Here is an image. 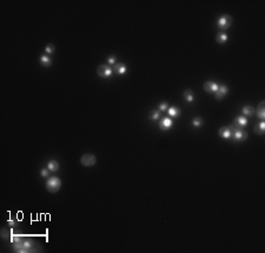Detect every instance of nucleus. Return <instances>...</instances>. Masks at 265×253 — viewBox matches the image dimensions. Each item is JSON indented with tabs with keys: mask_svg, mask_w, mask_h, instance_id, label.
Listing matches in <instances>:
<instances>
[{
	"mask_svg": "<svg viewBox=\"0 0 265 253\" xmlns=\"http://www.w3.org/2000/svg\"><path fill=\"white\" fill-rule=\"evenodd\" d=\"M1 235H2L4 239H7V238H8V231H7L6 229H4L1 231Z\"/></svg>",
	"mask_w": 265,
	"mask_h": 253,
	"instance_id": "nucleus-27",
	"label": "nucleus"
},
{
	"mask_svg": "<svg viewBox=\"0 0 265 253\" xmlns=\"http://www.w3.org/2000/svg\"><path fill=\"white\" fill-rule=\"evenodd\" d=\"M242 113L244 114V117H252L254 116V113H256V110H254V107L252 106H244L243 107V110H242Z\"/></svg>",
	"mask_w": 265,
	"mask_h": 253,
	"instance_id": "nucleus-13",
	"label": "nucleus"
},
{
	"mask_svg": "<svg viewBox=\"0 0 265 253\" xmlns=\"http://www.w3.org/2000/svg\"><path fill=\"white\" fill-rule=\"evenodd\" d=\"M167 108H169V105H167V103H160L159 104V106H158V110L159 111H162V112H164V111H167Z\"/></svg>",
	"mask_w": 265,
	"mask_h": 253,
	"instance_id": "nucleus-24",
	"label": "nucleus"
},
{
	"mask_svg": "<svg viewBox=\"0 0 265 253\" xmlns=\"http://www.w3.org/2000/svg\"><path fill=\"white\" fill-rule=\"evenodd\" d=\"M230 129L232 131V137L231 138H233L234 141H244L247 138V133L243 129H238L234 125H231Z\"/></svg>",
	"mask_w": 265,
	"mask_h": 253,
	"instance_id": "nucleus-2",
	"label": "nucleus"
},
{
	"mask_svg": "<svg viewBox=\"0 0 265 253\" xmlns=\"http://www.w3.org/2000/svg\"><path fill=\"white\" fill-rule=\"evenodd\" d=\"M227 92H229V88H227L225 85H219V87H218V90L216 91V99H218V100H221V99L224 98L225 95L227 94Z\"/></svg>",
	"mask_w": 265,
	"mask_h": 253,
	"instance_id": "nucleus-8",
	"label": "nucleus"
},
{
	"mask_svg": "<svg viewBox=\"0 0 265 253\" xmlns=\"http://www.w3.org/2000/svg\"><path fill=\"white\" fill-rule=\"evenodd\" d=\"M167 113H169V116L172 118H177L182 112H180V110L178 108V107H176V106H171V107H169L167 108Z\"/></svg>",
	"mask_w": 265,
	"mask_h": 253,
	"instance_id": "nucleus-15",
	"label": "nucleus"
},
{
	"mask_svg": "<svg viewBox=\"0 0 265 253\" xmlns=\"http://www.w3.org/2000/svg\"><path fill=\"white\" fill-rule=\"evenodd\" d=\"M247 119H246V117H244V116H240V117H237L236 119H234V126L236 127H238V129H244L246 125H247Z\"/></svg>",
	"mask_w": 265,
	"mask_h": 253,
	"instance_id": "nucleus-9",
	"label": "nucleus"
},
{
	"mask_svg": "<svg viewBox=\"0 0 265 253\" xmlns=\"http://www.w3.org/2000/svg\"><path fill=\"white\" fill-rule=\"evenodd\" d=\"M256 114H257V117H258L259 119H262V120H264L265 119V101H262V103L259 104Z\"/></svg>",
	"mask_w": 265,
	"mask_h": 253,
	"instance_id": "nucleus-12",
	"label": "nucleus"
},
{
	"mask_svg": "<svg viewBox=\"0 0 265 253\" xmlns=\"http://www.w3.org/2000/svg\"><path fill=\"white\" fill-rule=\"evenodd\" d=\"M24 247H25V250L27 251V252H30L32 248H33V241L24 239Z\"/></svg>",
	"mask_w": 265,
	"mask_h": 253,
	"instance_id": "nucleus-22",
	"label": "nucleus"
},
{
	"mask_svg": "<svg viewBox=\"0 0 265 253\" xmlns=\"http://www.w3.org/2000/svg\"><path fill=\"white\" fill-rule=\"evenodd\" d=\"M45 52H46V54H52V53L54 52V46H53L52 44H48V45L45 47Z\"/></svg>",
	"mask_w": 265,
	"mask_h": 253,
	"instance_id": "nucleus-23",
	"label": "nucleus"
},
{
	"mask_svg": "<svg viewBox=\"0 0 265 253\" xmlns=\"http://www.w3.org/2000/svg\"><path fill=\"white\" fill-rule=\"evenodd\" d=\"M116 61H117V59H116V57H114V56L108 57V59H107V65H114V64H116Z\"/></svg>",
	"mask_w": 265,
	"mask_h": 253,
	"instance_id": "nucleus-25",
	"label": "nucleus"
},
{
	"mask_svg": "<svg viewBox=\"0 0 265 253\" xmlns=\"http://www.w3.org/2000/svg\"><path fill=\"white\" fill-rule=\"evenodd\" d=\"M218 87H219V85L216 84L215 81H206L204 84V90H205V92L208 93H216V91L218 90Z\"/></svg>",
	"mask_w": 265,
	"mask_h": 253,
	"instance_id": "nucleus-7",
	"label": "nucleus"
},
{
	"mask_svg": "<svg viewBox=\"0 0 265 253\" xmlns=\"http://www.w3.org/2000/svg\"><path fill=\"white\" fill-rule=\"evenodd\" d=\"M113 71L117 74H125L126 73V71H127V68L123 62H116V64H114Z\"/></svg>",
	"mask_w": 265,
	"mask_h": 253,
	"instance_id": "nucleus-11",
	"label": "nucleus"
},
{
	"mask_svg": "<svg viewBox=\"0 0 265 253\" xmlns=\"http://www.w3.org/2000/svg\"><path fill=\"white\" fill-rule=\"evenodd\" d=\"M218 133H219V136H221L223 139H230V138L232 137V131L230 129V126H229V127H226V126L221 127Z\"/></svg>",
	"mask_w": 265,
	"mask_h": 253,
	"instance_id": "nucleus-10",
	"label": "nucleus"
},
{
	"mask_svg": "<svg viewBox=\"0 0 265 253\" xmlns=\"http://www.w3.org/2000/svg\"><path fill=\"white\" fill-rule=\"evenodd\" d=\"M40 64L45 67H48V66L52 65V59L48 57V54H43L40 57Z\"/></svg>",
	"mask_w": 265,
	"mask_h": 253,
	"instance_id": "nucleus-14",
	"label": "nucleus"
},
{
	"mask_svg": "<svg viewBox=\"0 0 265 253\" xmlns=\"http://www.w3.org/2000/svg\"><path fill=\"white\" fill-rule=\"evenodd\" d=\"M47 168L50 170L51 172H56L59 170V162L56 160H51L48 161V164H47Z\"/></svg>",
	"mask_w": 265,
	"mask_h": 253,
	"instance_id": "nucleus-19",
	"label": "nucleus"
},
{
	"mask_svg": "<svg viewBox=\"0 0 265 253\" xmlns=\"http://www.w3.org/2000/svg\"><path fill=\"white\" fill-rule=\"evenodd\" d=\"M204 121H203V119L200 117H195L192 119V125L195 126V127H202Z\"/></svg>",
	"mask_w": 265,
	"mask_h": 253,
	"instance_id": "nucleus-21",
	"label": "nucleus"
},
{
	"mask_svg": "<svg viewBox=\"0 0 265 253\" xmlns=\"http://www.w3.org/2000/svg\"><path fill=\"white\" fill-rule=\"evenodd\" d=\"M232 25V18L229 15V14H223L221 15L218 20H217V26L221 28V30H227L230 26Z\"/></svg>",
	"mask_w": 265,
	"mask_h": 253,
	"instance_id": "nucleus-3",
	"label": "nucleus"
},
{
	"mask_svg": "<svg viewBox=\"0 0 265 253\" xmlns=\"http://www.w3.org/2000/svg\"><path fill=\"white\" fill-rule=\"evenodd\" d=\"M80 162H82V165H84V166L91 167V166H93V165H95L97 158H95V155L91 154V153H86V154L82 155Z\"/></svg>",
	"mask_w": 265,
	"mask_h": 253,
	"instance_id": "nucleus-4",
	"label": "nucleus"
},
{
	"mask_svg": "<svg viewBox=\"0 0 265 253\" xmlns=\"http://www.w3.org/2000/svg\"><path fill=\"white\" fill-rule=\"evenodd\" d=\"M229 40V37H227V34H225L224 32H221V33H218L217 34V37H216V41L218 44H225Z\"/></svg>",
	"mask_w": 265,
	"mask_h": 253,
	"instance_id": "nucleus-18",
	"label": "nucleus"
},
{
	"mask_svg": "<svg viewBox=\"0 0 265 253\" xmlns=\"http://www.w3.org/2000/svg\"><path fill=\"white\" fill-rule=\"evenodd\" d=\"M113 72V70L110 67V65H100L97 68V73L101 78H108L111 77V74Z\"/></svg>",
	"mask_w": 265,
	"mask_h": 253,
	"instance_id": "nucleus-5",
	"label": "nucleus"
},
{
	"mask_svg": "<svg viewBox=\"0 0 265 253\" xmlns=\"http://www.w3.org/2000/svg\"><path fill=\"white\" fill-rule=\"evenodd\" d=\"M61 187V180L58 177H48V179L46 181V190L51 193H56L60 190Z\"/></svg>",
	"mask_w": 265,
	"mask_h": 253,
	"instance_id": "nucleus-1",
	"label": "nucleus"
},
{
	"mask_svg": "<svg viewBox=\"0 0 265 253\" xmlns=\"http://www.w3.org/2000/svg\"><path fill=\"white\" fill-rule=\"evenodd\" d=\"M265 132V123L264 121H260L259 124H257L256 126H254V133H257L259 136H262V134H264Z\"/></svg>",
	"mask_w": 265,
	"mask_h": 253,
	"instance_id": "nucleus-17",
	"label": "nucleus"
},
{
	"mask_svg": "<svg viewBox=\"0 0 265 253\" xmlns=\"http://www.w3.org/2000/svg\"><path fill=\"white\" fill-rule=\"evenodd\" d=\"M48 168H43L41 170V177H44V178H47L48 177Z\"/></svg>",
	"mask_w": 265,
	"mask_h": 253,
	"instance_id": "nucleus-26",
	"label": "nucleus"
},
{
	"mask_svg": "<svg viewBox=\"0 0 265 253\" xmlns=\"http://www.w3.org/2000/svg\"><path fill=\"white\" fill-rule=\"evenodd\" d=\"M8 225H10V226H14L15 222H14V220H10V221H8Z\"/></svg>",
	"mask_w": 265,
	"mask_h": 253,
	"instance_id": "nucleus-28",
	"label": "nucleus"
},
{
	"mask_svg": "<svg viewBox=\"0 0 265 253\" xmlns=\"http://www.w3.org/2000/svg\"><path fill=\"white\" fill-rule=\"evenodd\" d=\"M159 116H160V111H159V110H153V111L150 112V114H149V118H150V120H153V121H156V120H158Z\"/></svg>",
	"mask_w": 265,
	"mask_h": 253,
	"instance_id": "nucleus-20",
	"label": "nucleus"
},
{
	"mask_svg": "<svg viewBox=\"0 0 265 253\" xmlns=\"http://www.w3.org/2000/svg\"><path fill=\"white\" fill-rule=\"evenodd\" d=\"M172 125H173V121L170 118H163L159 123V127L162 131H169L172 127Z\"/></svg>",
	"mask_w": 265,
	"mask_h": 253,
	"instance_id": "nucleus-6",
	"label": "nucleus"
},
{
	"mask_svg": "<svg viewBox=\"0 0 265 253\" xmlns=\"http://www.w3.org/2000/svg\"><path fill=\"white\" fill-rule=\"evenodd\" d=\"M184 98H185V100H186L187 103H192V101L195 100L193 91H192V90H190V88L185 90V91H184Z\"/></svg>",
	"mask_w": 265,
	"mask_h": 253,
	"instance_id": "nucleus-16",
	"label": "nucleus"
}]
</instances>
